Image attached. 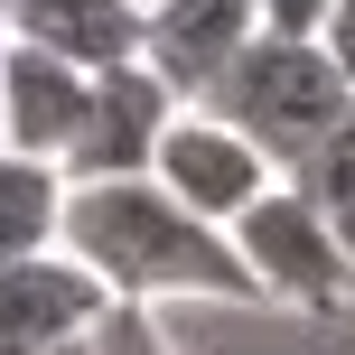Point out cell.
<instances>
[{
    "label": "cell",
    "mask_w": 355,
    "mask_h": 355,
    "mask_svg": "<svg viewBox=\"0 0 355 355\" xmlns=\"http://www.w3.org/2000/svg\"><path fill=\"white\" fill-rule=\"evenodd\" d=\"M318 47L337 56V75L355 85V0H327V19H318Z\"/></svg>",
    "instance_id": "14"
},
{
    "label": "cell",
    "mask_w": 355,
    "mask_h": 355,
    "mask_svg": "<svg viewBox=\"0 0 355 355\" xmlns=\"http://www.w3.org/2000/svg\"><path fill=\"white\" fill-rule=\"evenodd\" d=\"M141 10H150V0H141Z\"/></svg>",
    "instance_id": "16"
},
{
    "label": "cell",
    "mask_w": 355,
    "mask_h": 355,
    "mask_svg": "<svg viewBox=\"0 0 355 355\" xmlns=\"http://www.w3.org/2000/svg\"><path fill=\"white\" fill-rule=\"evenodd\" d=\"M196 103L225 112V122L243 131V141L262 150L281 178H290L309 150L327 141V122L355 103V85L337 75V56H327L318 37H271V28H252L243 47L225 56V75L196 94Z\"/></svg>",
    "instance_id": "2"
},
{
    "label": "cell",
    "mask_w": 355,
    "mask_h": 355,
    "mask_svg": "<svg viewBox=\"0 0 355 355\" xmlns=\"http://www.w3.org/2000/svg\"><path fill=\"white\" fill-rule=\"evenodd\" d=\"M168 112H178V94L141 56L103 66L94 94H85V122H75V141H66V178H150V150H159Z\"/></svg>",
    "instance_id": "5"
},
{
    "label": "cell",
    "mask_w": 355,
    "mask_h": 355,
    "mask_svg": "<svg viewBox=\"0 0 355 355\" xmlns=\"http://www.w3.org/2000/svg\"><path fill=\"white\" fill-rule=\"evenodd\" d=\"M150 178H159L187 215H206V225H234L262 187H281V168H271L225 112H206V103H178L168 112L159 150H150Z\"/></svg>",
    "instance_id": "4"
},
{
    "label": "cell",
    "mask_w": 355,
    "mask_h": 355,
    "mask_svg": "<svg viewBox=\"0 0 355 355\" xmlns=\"http://www.w3.org/2000/svg\"><path fill=\"white\" fill-rule=\"evenodd\" d=\"M85 94H94L85 66H66L56 47L10 37V47H0V150L66 168V141H75V122H85Z\"/></svg>",
    "instance_id": "7"
},
{
    "label": "cell",
    "mask_w": 355,
    "mask_h": 355,
    "mask_svg": "<svg viewBox=\"0 0 355 355\" xmlns=\"http://www.w3.org/2000/svg\"><path fill=\"white\" fill-rule=\"evenodd\" d=\"M243 37H252V0H150L141 10V66L178 103H196Z\"/></svg>",
    "instance_id": "8"
},
{
    "label": "cell",
    "mask_w": 355,
    "mask_h": 355,
    "mask_svg": "<svg viewBox=\"0 0 355 355\" xmlns=\"http://www.w3.org/2000/svg\"><path fill=\"white\" fill-rule=\"evenodd\" d=\"M0 47H10V10H0Z\"/></svg>",
    "instance_id": "15"
},
{
    "label": "cell",
    "mask_w": 355,
    "mask_h": 355,
    "mask_svg": "<svg viewBox=\"0 0 355 355\" xmlns=\"http://www.w3.org/2000/svg\"><path fill=\"white\" fill-rule=\"evenodd\" d=\"M290 187H300L309 206L327 215V234H337V243L355 252V103L337 112V122H327V141L309 150L300 168H290Z\"/></svg>",
    "instance_id": "11"
},
{
    "label": "cell",
    "mask_w": 355,
    "mask_h": 355,
    "mask_svg": "<svg viewBox=\"0 0 355 355\" xmlns=\"http://www.w3.org/2000/svg\"><path fill=\"white\" fill-rule=\"evenodd\" d=\"M318 19H327V0H252V28H271V37H318Z\"/></svg>",
    "instance_id": "13"
},
{
    "label": "cell",
    "mask_w": 355,
    "mask_h": 355,
    "mask_svg": "<svg viewBox=\"0 0 355 355\" xmlns=\"http://www.w3.org/2000/svg\"><path fill=\"white\" fill-rule=\"evenodd\" d=\"M56 225H66V168L0 150V262L56 252Z\"/></svg>",
    "instance_id": "10"
},
{
    "label": "cell",
    "mask_w": 355,
    "mask_h": 355,
    "mask_svg": "<svg viewBox=\"0 0 355 355\" xmlns=\"http://www.w3.org/2000/svg\"><path fill=\"white\" fill-rule=\"evenodd\" d=\"M56 252L103 281L112 309H178V300H252L225 225L187 215L159 178H66Z\"/></svg>",
    "instance_id": "1"
},
{
    "label": "cell",
    "mask_w": 355,
    "mask_h": 355,
    "mask_svg": "<svg viewBox=\"0 0 355 355\" xmlns=\"http://www.w3.org/2000/svg\"><path fill=\"white\" fill-rule=\"evenodd\" d=\"M10 37L56 47L66 66L103 75L122 56H141V0H10Z\"/></svg>",
    "instance_id": "9"
},
{
    "label": "cell",
    "mask_w": 355,
    "mask_h": 355,
    "mask_svg": "<svg viewBox=\"0 0 355 355\" xmlns=\"http://www.w3.org/2000/svg\"><path fill=\"white\" fill-rule=\"evenodd\" d=\"M225 243H234V262H243L252 300H271V309H337V300H355V252L327 234V215L309 206L290 178L262 187L234 215Z\"/></svg>",
    "instance_id": "3"
},
{
    "label": "cell",
    "mask_w": 355,
    "mask_h": 355,
    "mask_svg": "<svg viewBox=\"0 0 355 355\" xmlns=\"http://www.w3.org/2000/svg\"><path fill=\"white\" fill-rule=\"evenodd\" d=\"M85 355H168V337H159L150 309H103L94 337H85Z\"/></svg>",
    "instance_id": "12"
},
{
    "label": "cell",
    "mask_w": 355,
    "mask_h": 355,
    "mask_svg": "<svg viewBox=\"0 0 355 355\" xmlns=\"http://www.w3.org/2000/svg\"><path fill=\"white\" fill-rule=\"evenodd\" d=\"M103 281L66 252H28V262H0V355H56L103 318Z\"/></svg>",
    "instance_id": "6"
}]
</instances>
